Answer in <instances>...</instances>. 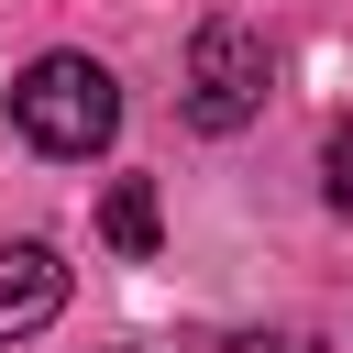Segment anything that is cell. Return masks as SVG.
<instances>
[{
	"mask_svg": "<svg viewBox=\"0 0 353 353\" xmlns=\"http://www.w3.org/2000/svg\"><path fill=\"white\" fill-rule=\"evenodd\" d=\"M11 132L33 143V154H99L110 132H121V88H110V66L99 55H33L22 77H11Z\"/></svg>",
	"mask_w": 353,
	"mask_h": 353,
	"instance_id": "6da1fadb",
	"label": "cell"
},
{
	"mask_svg": "<svg viewBox=\"0 0 353 353\" xmlns=\"http://www.w3.org/2000/svg\"><path fill=\"white\" fill-rule=\"evenodd\" d=\"M265 88H276V55H265V33H254V22H199L176 110H188L199 132H243V121L265 110Z\"/></svg>",
	"mask_w": 353,
	"mask_h": 353,
	"instance_id": "7a4b0ae2",
	"label": "cell"
},
{
	"mask_svg": "<svg viewBox=\"0 0 353 353\" xmlns=\"http://www.w3.org/2000/svg\"><path fill=\"white\" fill-rule=\"evenodd\" d=\"M66 309V254L55 243H0V342H33Z\"/></svg>",
	"mask_w": 353,
	"mask_h": 353,
	"instance_id": "3957f363",
	"label": "cell"
},
{
	"mask_svg": "<svg viewBox=\"0 0 353 353\" xmlns=\"http://www.w3.org/2000/svg\"><path fill=\"white\" fill-rule=\"evenodd\" d=\"M99 232H110V254H154V232H165L154 188H143V176H121V188L99 199Z\"/></svg>",
	"mask_w": 353,
	"mask_h": 353,
	"instance_id": "277c9868",
	"label": "cell"
},
{
	"mask_svg": "<svg viewBox=\"0 0 353 353\" xmlns=\"http://www.w3.org/2000/svg\"><path fill=\"white\" fill-rule=\"evenodd\" d=\"M320 199H331V210L353 221V121H342V132L320 143Z\"/></svg>",
	"mask_w": 353,
	"mask_h": 353,
	"instance_id": "5b68a950",
	"label": "cell"
},
{
	"mask_svg": "<svg viewBox=\"0 0 353 353\" xmlns=\"http://www.w3.org/2000/svg\"><path fill=\"white\" fill-rule=\"evenodd\" d=\"M221 353H320V342H309V331H232Z\"/></svg>",
	"mask_w": 353,
	"mask_h": 353,
	"instance_id": "8992f818",
	"label": "cell"
}]
</instances>
